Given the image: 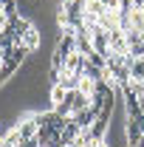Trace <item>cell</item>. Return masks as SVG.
Returning a JSON list of instances; mask_svg holds the SVG:
<instances>
[{
  "label": "cell",
  "mask_w": 144,
  "mask_h": 147,
  "mask_svg": "<svg viewBox=\"0 0 144 147\" xmlns=\"http://www.w3.org/2000/svg\"><path fill=\"white\" fill-rule=\"evenodd\" d=\"M65 102H68V108L73 110V113H79V110H85V108H90V96H85V93L79 91H68V96H65Z\"/></svg>",
  "instance_id": "obj_1"
},
{
  "label": "cell",
  "mask_w": 144,
  "mask_h": 147,
  "mask_svg": "<svg viewBox=\"0 0 144 147\" xmlns=\"http://www.w3.org/2000/svg\"><path fill=\"white\" fill-rule=\"evenodd\" d=\"M96 116H99V110H93V108H85V110H79V113H73L71 119H73V122H76V125H79L82 130H88L90 125L96 122Z\"/></svg>",
  "instance_id": "obj_2"
},
{
  "label": "cell",
  "mask_w": 144,
  "mask_h": 147,
  "mask_svg": "<svg viewBox=\"0 0 144 147\" xmlns=\"http://www.w3.org/2000/svg\"><path fill=\"white\" fill-rule=\"evenodd\" d=\"M65 96H68V91H65V85H59V82H57V85H51V105H62V102H65Z\"/></svg>",
  "instance_id": "obj_3"
},
{
  "label": "cell",
  "mask_w": 144,
  "mask_h": 147,
  "mask_svg": "<svg viewBox=\"0 0 144 147\" xmlns=\"http://www.w3.org/2000/svg\"><path fill=\"white\" fill-rule=\"evenodd\" d=\"M79 91L85 93V96H93V93H96V79H90V76L82 74V79H79Z\"/></svg>",
  "instance_id": "obj_4"
},
{
  "label": "cell",
  "mask_w": 144,
  "mask_h": 147,
  "mask_svg": "<svg viewBox=\"0 0 144 147\" xmlns=\"http://www.w3.org/2000/svg\"><path fill=\"white\" fill-rule=\"evenodd\" d=\"M102 6L110 9V11H116V9H122V0H102Z\"/></svg>",
  "instance_id": "obj_5"
},
{
  "label": "cell",
  "mask_w": 144,
  "mask_h": 147,
  "mask_svg": "<svg viewBox=\"0 0 144 147\" xmlns=\"http://www.w3.org/2000/svg\"><path fill=\"white\" fill-rule=\"evenodd\" d=\"M130 9H136V11H144V0H133V3H130Z\"/></svg>",
  "instance_id": "obj_6"
},
{
  "label": "cell",
  "mask_w": 144,
  "mask_h": 147,
  "mask_svg": "<svg viewBox=\"0 0 144 147\" xmlns=\"http://www.w3.org/2000/svg\"><path fill=\"white\" fill-rule=\"evenodd\" d=\"M139 108H141V116H144V93L139 96Z\"/></svg>",
  "instance_id": "obj_7"
},
{
  "label": "cell",
  "mask_w": 144,
  "mask_h": 147,
  "mask_svg": "<svg viewBox=\"0 0 144 147\" xmlns=\"http://www.w3.org/2000/svg\"><path fill=\"white\" fill-rule=\"evenodd\" d=\"M136 122H139V127H141V133H144V116H139Z\"/></svg>",
  "instance_id": "obj_8"
},
{
  "label": "cell",
  "mask_w": 144,
  "mask_h": 147,
  "mask_svg": "<svg viewBox=\"0 0 144 147\" xmlns=\"http://www.w3.org/2000/svg\"><path fill=\"white\" fill-rule=\"evenodd\" d=\"M93 147H110V144H108V142H105V139H102V142H96V144H93Z\"/></svg>",
  "instance_id": "obj_9"
},
{
  "label": "cell",
  "mask_w": 144,
  "mask_h": 147,
  "mask_svg": "<svg viewBox=\"0 0 144 147\" xmlns=\"http://www.w3.org/2000/svg\"><path fill=\"white\" fill-rule=\"evenodd\" d=\"M136 147H144V136H141V142H139V144H136Z\"/></svg>",
  "instance_id": "obj_10"
},
{
  "label": "cell",
  "mask_w": 144,
  "mask_h": 147,
  "mask_svg": "<svg viewBox=\"0 0 144 147\" xmlns=\"http://www.w3.org/2000/svg\"><path fill=\"white\" fill-rule=\"evenodd\" d=\"M42 147H51V144H42Z\"/></svg>",
  "instance_id": "obj_11"
}]
</instances>
